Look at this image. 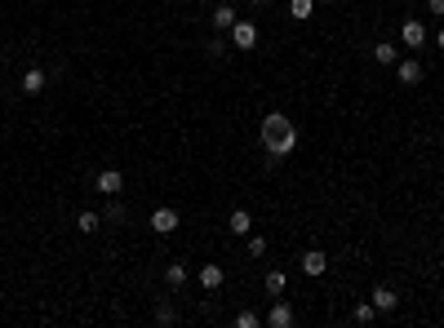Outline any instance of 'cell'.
I'll list each match as a JSON object with an SVG mask.
<instances>
[{"label": "cell", "instance_id": "cell-18", "mask_svg": "<svg viewBox=\"0 0 444 328\" xmlns=\"http://www.w3.org/2000/svg\"><path fill=\"white\" fill-rule=\"evenodd\" d=\"M311 14H316V0H289V18L293 22H307Z\"/></svg>", "mask_w": 444, "mask_h": 328}, {"label": "cell", "instance_id": "cell-17", "mask_svg": "<svg viewBox=\"0 0 444 328\" xmlns=\"http://www.w3.org/2000/svg\"><path fill=\"white\" fill-rule=\"evenodd\" d=\"M164 284H169V288H183V284H187V266H183V262H169V266H164Z\"/></svg>", "mask_w": 444, "mask_h": 328}, {"label": "cell", "instance_id": "cell-20", "mask_svg": "<svg viewBox=\"0 0 444 328\" xmlns=\"http://www.w3.org/2000/svg\"><path fill=\"white\" fill-rule=\"evenodd\" d=\"M76 226H80V235H93V231L102 226V213H89V209H85V213L76 217Z\"/></svg>", "mask_w": 444, "mask_h": 328}, {"label": "cell", "instance_id": "cell-9", "mask_svg": "<svg viewBox=\"0 0 444 328\" xmlns=\"http://www.w3.org/2000/svg\"><path fill=\"white\" fill-rule=\"evenodd\" d=\"M369 302L378 306V315H391L395 306H400V293H395V288H387V284H378L374 293H369Z\"/></svg>", "mask_w": 444, "mask_h": 328}, {"label": "cell", "instance_id": "cell-23", "mask_svg": "<svg viewBox=\"0 0 444 328\" xmlns=\"http://www.w3.org/2000/svg\"><path fill=\"white\" fill-rule=\"evenodd\" d=\"M245 244H249V253H254V258H262V253H267V235H254V231H249Z\"/></svg>", "mask_w": 444, "mask_h": 328}, {"label": "cell", "instance_id": "cell-7", "mask_svg": "<svg viewBox=\"0 0 444 328\" xmlns=\"http://www.w3.org/2000/svg\"><path fill=\"white\" fill-rule=\"evenodd\" d=\"M325 271H329V253H325V249H307V253H303V275L320 279Z\"/></svg>", "mask_w": 444, "mask_h": 328}, {"label": "cell", "instance_id": "cell-6", "mask_svg": "<svg viewBox=\"0 0 444 328\" xmlns=\"http://www.w3.org/2000/svg\"><path fill=\"white\" fill-rule=\"evenodd\" d=\"M236 18H240V9H236V5H227V0H222V5H213V9H209V22H213V31H222V36L236 27Z\"/></svg>", "mask_w": 444, "mask_h": 328}, {"label": "cell", "instance_id": "cell-3", "mask_svg": "<svg viewBox=\"0 0 444 328\" xmlns=\"http://www.w3.org/2000/svg\"><path fill=\"white\" fill-rule=\"evenodd\" d=\"M400 40H404V49H422L427 45V22L422 18H404L400 22Z\"/></svg>", "mask_w": 444, "mask_h": 328}, {"label": "cell", "instance_id": "cell-10", "mask_svg": "<svg viewBox=\"0 0 444 328\" xmlns=\"http://www.w3.org/2000/svg\"><path fill=\"white\" fill-rule=\"evenodd\" d=\"M222 279H227V271H222L218 262H205V266H200V288H205V293H218Z\"/></svg>", "mask_w": 444, "mask_h": 328}, {"label": "cell", "instance_id": "cell-15", "mask_svg": "<svg viewBox=\"0 0 444 328\" xmlns=\"http://www.w3.org/2000/svg\"><path fill=\"white\" fill-rule=\"evenodd\" d=\"M374 63L395 67V63H400V45H395V40H378V45H374Z\"/></svg>", "mask_w": 444, "mask_h": 328}, {"label": "cell", "instance_id": "cell-13", "mask_svg": "<svg viewBox=\"0 0 444 328\" xmlns=\"http://www.w3.org/2000/svg\"><path fill=\"white\" fill-rule=\"evenodd\" d=\"M102 222H112V226H129V209H125V204H120V196H107Z\"/></svg>", "mask_w": 444, "mask_h": 328}, {"label": "cell", "instance_id": "cell-1", "mask_svg": "<svg viewBox=\"0 0 444 328\" xmlns=\"http://www.w3.org/2000/svg\"><path fill=\"white\" fill-rule=\"evenodd\" d=\"M258 142H262V151H267V164L275 169L284 155H293V147H298V125H293L284 111H267V116H262V125H258Z\"/></svg>", "mask_w": 444, "mask_h": 328}, {"label": "cell", "instance_id": "cell-25", "mask_svg": "<svg viewBox=\"0 0 444 328\" xmlns=\"http://www.w3.org/2000/svg\"><path fill=\"white\" fill-rule=\"evenodd\" d=\"M427 9H431L436 18H444V0H427Z\"/></svg>", "mask_w": 444, "mask_h": 328}, {"label": "cell", "instance_id": "cell-14", "mask_svg": "<svg viewBox=\"0 0 444 328\" xmlns=\"http://www.w3.org/2000/svg\"><path fill=\"white\" fill-rule=\"evenodd\" d=\"M395 76H400V84H418L422 80V63H418V58H400V63H395Z\"/></svg>", "mask_w": 444, "mask_h": 328}, {"label": "cell", "instance_id": "cell-4", "mask_svg": "<svg viewBox=\"0 0 444 328\" xmlns=\"http://www.w3.org/2000/svg\"><path fill=\"white\" fill-rule=\"evenodd\" d=\"M18 89L27 93V98L45 93V89H49V76H45V67H27V71H22V80H18Z\"/></svg>", "mask_w": 444, "mask_h": 328}, {"label": "cell", "instance_id": "cell-26", "mask_svg": "<svg viewBox=\"0 0 444 328\" xmlns=\"http://www.w3.org/2000/svg\"><path fill=\"white\" fill-rule=\"evenodd\" d=\"M436 49H440V54H444V31H436Z\"/></svg>", "mask_w": 444, "mask_h": 328}, {"label": "cell", "instance_id": "cell-19", "mask_svg": "<svg viewBox=\"0 0 444 328\" xmlns=\"http://www.w3.org/2000/svg\"><path fill=\"white\" fill-rule=\"evenodd\" d=\"M227 49H231V40H227V36H222V31H218V36H213V40L205 45V54L213 58V63H218V58H227Z\"/></svg>", "mask_w": 444, "mask_h": 328}, {"label": "cell", "instance_id": "cell-27", "mask_svg": "<svg viewBox=\"0 0 444 328\" xmlns=\"http://www.w3.org/2000/svg\"><path fill=\"white\" fill-rule=\"evenodd\" d=\"M249 5H254V9H267V5H271V0H249Z\"/></svg>", "mask_w": 444, "mask_h": 328}, {"label": "cell", "instance_id": "cell-11", "mask_svg": "<svg viewBox=\"0 0 444 328\" xmlns=\"http://www.w3.org/2000/svg\"><path fill=\"white\" fill-rule=\"evenodd\" d=\"M227 231L245 240L249 231H254V213H249V209H231V217H227Z\"/></svg>", "mask_w": 444, "mask_h": 328}, {"label": "cell", "instance_id": "cell-16", "mask_svg": "<svg viewBox=\"0 0 444 328\" xmlns=\"http://www.w3.org/2000/svg\"><path fill=\"white\" fill-rule=\"evenodd\" d=\"M155 324H160V328H169V324H178V306H174L169 297H160V302H155Z\"/></svg>", "mask_w": 444, "mask_h": 328}, {"label": "cell", "instance_id": "cell-8", "mask_svg": "<svg viewBox=\"0 0 444 328\" xmlns=\"http://www.w3.org/2000/svg\"><path fill=\"white\" fill-rule=\"evenodd\" d=\"M93 187H98V196H120V191H125V178H120V169H102V173L93 178Z\"/></svg>", "mask_w": 444, "mask_h": 328}, {"label": "cell", "instance_id": "cell-5", "mask_svg": "<svg viewBox=\"0 0 444 328\" xmlns=\"http://www.w3.org/2000/svg\"><path fill=\"white\" fill-rule=\"evenodd\" d=\"M178 226H183V217H178V209H169V204L151 213V231H155V235H174Z\"/></svg>", "mask_w": 444, "mask_h": 328}, {"label": "cell", "instance_id": "cell-12", "mask_svg": "<svg viewBox=\"0 0 444 328\" xmlns=\"http://www.w3.org/2000/svg\"><path fill=\"white\" fill-rule=\"evenodd\" d=\"M262 324H271V328H293V306H289V302H275Z\"/></svg>", "mask_w": 444, "mask_h": 328}, {"label": "cell", "instance_id": "cell-28", "mask_svg": "<svg viewBox=\"0 0 444 328\" xmlns=\"http://www.w3.org/2000/svg\"><path fill=\"white\" fill-rule=\"evenodd\" d=\"M320 5H333V0H320Z\"/></svg>", "mask_w": 444, "mask_h": 328}, {"label": "cell", "instance_id": "cell-22", "mask_svg": "<svg viewBox=\"0 0 444 328\" xmlns=\"http://www.w3.org/2000/svg\"><path fill=\"white\" fill-rule=\"evenodd\" d=\"M351 315H355V324H374L378 320V306H374V302H360Z\"/></svg>", "mask_w": 444, "mask_h": 328}, {"label": "cell", "instance_id": "cell-24", "mask_svg": "<svg viewBox=\"0 0 444 328\" xmlns=\"http://www.w3.org/2000/svg\"><path fill=\"white\" fill-rule=\"evenodd\" d=\"M258 324H262L258 311H240V315H236V328H258Z\"/></svg>", "mask_w": 444, "mask_h": 328}, {"label": "cell", "instance_id": "cell-2", "mask_svg": "<svg viewBox=\"0 0 444 328\" xmlns=\"http://www.w3.org/2000/svg\"><path fill=\"white\" fill-rule=\"evenodd\" d=\"M227 40H231V49H254L258 45V22L254 18H236V27L227 31Z\"/></svg>", "mask_w": 444, "mask_h": 328}, {"label": "cell", "instance_id": "cell-21", "mask_svg": "<svg viewBox=\"0 0 444 328\" xmlns=\"http://www.w3.org/2000/svg\"><path fill=\"white\" fill-rule=\"evenodd\" d=\"M262 288H267V297H280V293H284V271H267Z\"/></svg>", "mask_w": 444, "mask_h": 328}]
</instances>
